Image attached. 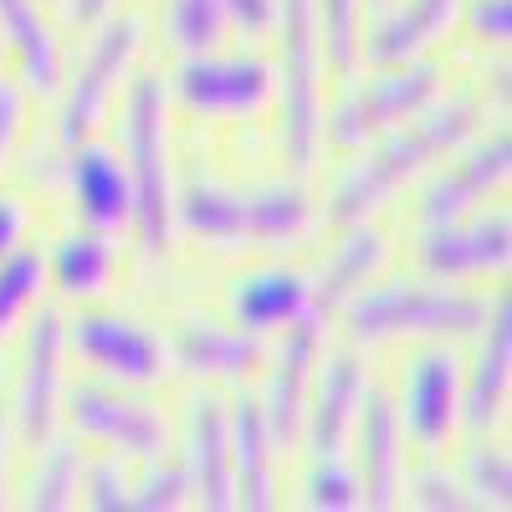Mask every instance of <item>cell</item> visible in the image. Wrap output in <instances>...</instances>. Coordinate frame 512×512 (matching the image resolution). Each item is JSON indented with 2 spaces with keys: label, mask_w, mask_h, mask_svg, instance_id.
Segmentation results:
<instances>
[{
  "label": "cell",
  "mask_w": 512,
  "mask_h": 512,
  "mask_svg": "<svg viewBox=\"0 0 512 512\" xmlns=\"http://www.w3.org/2000/svg\"><path fill=\"white\" fill-rule=\"evenodd\" d=\"M472 128H477V103H466V98H456V103H446V108H436V113H425L420 123H410L405 134H395L384 149H374L364 164L349 169V180L338 185L333 200H328V216H333L338 226L369 216L379 200H390V195H395L410 175H420L431 159L451 154L466 134H472Z\"/></svg>",
  "instance_id": "6da1fadb"
},
{
  "label": "cell",
  "mask_w": 512,
  "mask_h": 512,
  "mask_svg": "<svg viewBox=\"0 0 512 512\" xmlns=\"http://www.w3.org/2000/svg\"><path fill=\"white\" fill-rule=\"evenodd\" d=\"M123 144H128V216L139 226L144 262H159L175 231V200H169V164H164V93L154 77H139L123 108Z\"/></svg>",
  "instance_id": "7a4b0ae2"
},
{
  "label": "cell",
  "mask_w": 512,
  "mask_h": 512,
  "mask_svg": "<svg viewBox=\"0 0 512 512\" xmlns=\"http://www.w3.org/2000/svg\"><path fill=\"white\" fill-rule=\"evenodd\" d=\"M185 231L210 241H287L308 226V195L303 190H221V185H190L175 205Z\"/></svg>",
  "instance_id": "3957f363"
},
{
  "label": "cell",
  "mask_w": 512,
  "mask_h": 512,
  "mask_svg": "<svg viewBox=\"0 0 512 512\" xmlns=\"http://www.w3.org/2000/svg\"><path fill=\"white\" fill-rule=\"evenodd\" d=\"M492 313L487 297L456 292V287H379L349 303V328L359 344H379V338H400V333H472Z\"/></svg>",
  "instance_id": "277c9868"
},
{
  "label": "cell",
  "mask_w": 512,
  "mask_h": 512,
  "mask_svg": "<svg viewBox=\"0 0 512 512\" xmlns=\"http://www.w3.org/2000/svg\"><path fill=\"white\" fill-rule=\"evenodd\" d=\"M282 21V149L292 169H308L323 139V103H318V21L313 0H277Z\"/></svg>",
  "instance_id": "5b68a950"
},
{
  "label": "cell",
  "mask_w": 512,
  "mask_h": 512,
  "mask_svg": "<svg viewBox=\"0 0 512 512\" xmlns=\"http://www.w3.org/2000/svg\"><path fill=\"white\" fill-rule=\"evenodd\" d=\"M441 88V67L431 62H395V72H384L374 77L369 88H354L344 103H338L333 113V144H364L369 134H379V128H390V123H405L410 113H420L425 103L436 98Z\"/></svg>",
  "instance_id": "8992f818"
},
{
  "label": "cell",
  "mask_w": 512,
  "mask_h": 512,
  "mask_svg": "<svg viewBox=\"0 0 512 512\" xmlns=\"http://www.w3.org/2000/svg\"><path fill=\"white\" fill-rule=\"evenodd\" d=\"M134 52H139V21L134 16H118V21H108L98 31L93 52L82 57V67L72 77V93L62 103V144L67 149H77L93 134V123L103 118V108L113 98V82L123 77V67H128Z\"/></svg>",
  "instance_id": "52a82bcc"
},
{
  "label": "cell",
  "mask_w": 512,
  "mask_h": 512,
  "mask_svg": "<svg viewBox=\"0 0 512 512\" xmlns=\"http://www.w3.org/2000/svg\"><path fill=\"white\" fill-rule=\"evenodd\" d=\"M318 344H323V323L297 313L282 349H277V364H272V379H267V400H262V420H267V436L272 446H287L303 431V410H308V379L318 369Z\"/></svg>",
  "instance_id": "ba28073f"
},
{
  "label": "cell",
  "mask_w": 512,
  "mask_h": 512,
  "mask_svg": "<svg viewBox=\"0 0 512 512\" xmlns=\"http://www.w3.org/2000/svg\"><path fill=\"white\" fill-rule=\"evenodd\" d=\"M72 425L93 441H108L118 451H134L144 461H154L164 451V420L144 405V400H123L108 390H93V384H77L67 395Z\"/></svg>",
  "instance_id": "9c48e42d"
},
{
  "label": "cell",
  "mask_w": 512,
  "mask_h": 512,
  "mask_svg": "<svg viewBox=\"0 0 512 512\" xmlns=\"http://www.w3.org/2000/svg\"><path fill=\"white\" fill-rule=\"evenodd\" d=\"M512 256V226L507 216H477V221H441L425 231L420 262L436 277H472V272H497Z\"/></svg>",
  "instance_id": "30bf717a"
},
{
  "label": "cell",
  "mask_w": 512,
  "mask_h": 512,
  "mask_svg": "<svg viewBox=\"0 0 512 512\" xmlns=\"http://www.w3.org/2000/svg\"><path fill=\"white\" fill-rule=\"evenodd\" d=\"M180 98L200 113H251L272 93V72L251 57H190L180 67Z\"/></svg>",
  "instance_id": "8fae6325"
},
{
  "label": "cell",
  "mask_w": 512,
  "mask_h": 512,
  "mask_svg": "<svg viewBox=\"0 0 512 512\" xmlns=\"http://www.w3.org/2000/svg\"><path fill=\"white\" fill-rule=\"evenodd\" d=\"M57 384H62V318L41 313L26 338V364H21V390H16V415L21 436L41 441L57 420Z\"/></svg>",
  "instance_id": "7c38bea8"
},
{
  "label": "cell",
  "mask_w": 512,
  "mask_h": 512,
  "mask_svg": "<svg viewBox=\"0 0 512 512\" xmlns=\"http://www.w3.org/2000/svg\"><path fill=\"white\" fill-rule=\"evenodd\" d=\"M190 492L200 507L226 512L236 507V477H231V425L221 400H195L190 405Z\"/></svg>",
  "instance_id": "4fadbf2b"
},
{
  "label": "cell",
  "mask_w": 512,
  "mask_h": 512,
  "mask_svg": "<svg viewBox=\"0 0 512 512\" xmlns=\"http://www.w3.org/2000/svg\"><path fill=\"white\" fill-rule=\"evenodd\" d=\"M72 344L82 359H93L103 374L128 379V384H149L159 374V344L128 318L113 313H88L72 323Z\"/></svg>",
  "instance_id": "5bb4252c"
},
{
  "label": "cell",
  "mask_w": 512,
  "mask_h": 512,
  "mask_svg": "<svg viewBox=\"0 0 512 512\" xmlns=\"http://www.w3.org/2000/svg\"><path fill=\"white\" fill-rule=\"evenodd\" d=\"M456 410H461V374H456V359L431 349L420 354L405 374V425L420 446H441L456 425Z\"/></svg>",
  "instance_id": "9a60e30c"
},
{
  "label": "cell",
  "mask_w": 512,
  "mask_h": 512,
  "mask_svg": "<svg viewBox=\"0 0 512 512\" xmlns=\"http://www.w3.org/2000/svg\"><path fill=\"white\" fill-rule=\"evenodd\" d=\"M507 169H512V144H507V134H497V139H487V144H477L472 154H461V164H451L446 175L425 190V226H441V221H456V216H466L492 185H502L507 180Z\"/></svg>",
  "instance_id": "2e32d148"
},
{
  "label": "cell",
  "mask_w": 512,
  "mask_h": 512,
  "mask_svg": "<svg viewBox=\"0 0 512 512\" xmlns=\"http://www.w3.org/2000/svg\"><path fill=\"white\" fill-rule=\"evenodd\" d=\"M359 502L369 507H390L400 492V425H395V405L379 390H369V400H359Z\"/></svg>",
  "instance_id": "e0dca14e"
},
{
  "label": "cell",
  "mask_w": 512,
  "mask_h": 512,
  "mask_svg": "<svg viewBox=\"0 0 512 512\" xmlns=\"http://www.w3.org/2000/svg\"><path fill=\"white\" fill-rule=\"evenodd\" d=\"M359 400H364V369H359V359H349V354L333 359L323 369V379H318L313 405L303 410L318 456H338V451H344V436H349V425H354Z\"/></svg>",
  "instance_id": "ac0fdd59"
},
{
  "label": "cell",
  "mask_w": 512,
  "mask_h": 512,
  "mask_svg": "<svg viewBox=\"0 0 512 512\" xmlns=\"http://www.w3.org/2000/svg\"><path fill=\"white\" fill-rule=\"evenodd\" d=\"M482 328H487V338H482L472 384H466V425H472V431H487V425L502 415V400H507V379H512V308L497 303Z\"/></svg>",
  "instance_id": "d6986e66"
},
{
  "label": "cell",
  "mask_w": 512,
  "mask_h": 512,
  "mask_svg": "<svg viewBox=\"0 0 512 512\" xmlns=\"http://www.w3.org/2000/svg\"><path fill=\"white\" fill-rule=\"evenodd\" d=\"M67 180H72L77 210H82V216H88L98 231H113V226L128 221V175H123V164H118L108 149L77 144L72 159H67Z\"/></svg>",
  "instance_id": "ffe728a7"
},
{
  "label": "cell",
  "mask_w": 512,
  "mask_h": 512,
  "mask_svg": "<svg viewBox=\"0 0 512 512\" xmlns=\"http://www.w3.org/2000/svg\"><path fill=\"white\" fill-rule=\"evenodd\" d=\"M231 425V477H236V507L262 512L272 507V436L256 400H241L236 415H226Z\"/></svg>",
  "instance_id": "44dd1931"
},
{
  "label": "cell",
  "mask_w": 512,
  "mask_h": 512,
  "mask_svg": "<svg viewBox=\"0 0 512 512\" xmlns=\"http://www.w3.org/2000/svg\"><path fill=\"white\" fill-rule=\"evenodd\" d=\"M175 364L195 379H241L246 369L262 364V344H256V333L185 323V333L175 338Z\"/></svg>",
  "instance_id": "7402d4cb"
},
{
  "label": "cell",
  "mask_w": 512,
  "mask_h": 512,
  "mask_svg": "<svg viewBox=\"0 0 512 512\" xmlns=\"http://www.w3.org/2000/svg\"><path fill=\"white\" fill-rule=\"evenodd\" d=\"M384 262V241L369 231V226H359V231H349L344 236V246L333 251V262L323 267V277H318V287H308V318H318L323 328H328V318L349 303V297L369 282V272Z\"/></svg>",
  "instance_id": "603a6c76"
},
{
  "label": "cell",
  "mask_w": 512,
  "mask_h": 512,
  "mask_svg": "<svg viewBox=\"0 0 512 512\" xmlns=\"http://www.w3.org/2000/svg\"><path fill=\"white\" fill-rule=\"evenodd\" d=\"M451 16H456V0H400V6L369 31L364 52H369V62H379V67L410 62L441 26H451Z\"/></svg>",
  "instance_id": "cb8c5ba5"
},
{
  "label": "cell",
  "mask_w": 512,
  "mask_h": 512,
  "mask_svg": "<svg viewBox=\"0 0 512 512\" xmlns=\"http://www.w3.org/2000/svg\"><path fill=\"white\" fill-rule=\"evenodd\" d=\"M236 323L246 333H267V328H282L292 323L297 313L308 308V282L297 272H256L246 282H236Z\"/></svg>",
  "instance_id": "d4e9b609"
},
{
  "label": "cell",
  "mask_w": 512,
  "mask_h": 512,
  "mask_svg": "<svg viewBox=\"0 0 512 512\" xmlns=\"http://www.w3.org/2000/svg\"><path fill=\"white\" fill-rule=\"evenodd\" d=\"M0 36L16 47L21 72L36 93L57 88V47H52V31L41 21L36 0H0Z\"/></svg>",
  "instance_id": "484cf974"
},
{
  "label": "cell",
  "mask_w": 512,
  "mask_h": 512,
  "mask_svg": "<svg viewBox=\"0 0 512 512\" xmlns=\"http://www.w3.org/2000/svg\"><path fill=\"white\" fill-rule=\"evenodd\" d=\"M52 277L62 297H93L113 277V246L103 236H67L52 256Z\"/></svg>",
  "instance_id": "4316f807"
},
{
  "label": "cell",
  "mask_w": 512,
  "mask_h": 512,
  "mask_svg": "<svg viewBox=\"0 0 512 512\" xmlns=\"http://www.w3.org/2000/svg\"><path fill=\"white\" fill-rule=\"evenodd\" d=\"M169 36L175 47L200 57V52H216L221 36H226V11L216 0H169Z\"/></svg>",
  "instance_id": "83f0119b"
},
{
  "label": "cell",
  "mask_w": 512,
  "mask_h": 512,
  "mask_svg": "<svg viewBox=\"0 0 512 512\" xmlns=\"http://www.w3.org/2000/svg\"><path fill=\"white\" fill-rule=\"evenodd\" d=\"M41 292V256L36 251H6L0 256V333H6Z\"/></svg>",
  "instance_id": "f1b7e54d"
},
{
  "label": "cell",
  "mask_w": 512,
  "mask_h": 512,
  "mask_svg": "<svg viewBox=\"0 0 512 512\" xmlns=\"http://www.w3.org/2000/svg\"><path fill=\"white\" fill-rule=\"evenodd\" d=\"M313 21H318V41L328 47V62L349 72L359 52V0H313Z\"/></svg>",
  "instance_id": "f546056e"
},
{
  "label": "cell",
  "mask_w": 512,
  "mask_h": 512,
  "mask_svg": "<svg viewBox=\"0 0 512 512\" xmlns=\"http://www.w3.org/2000/svg\"><path fill=\"white\" fill-rule=\"evenodd\" d=\"M72 492H77V451H72V441H52L31 477V507H41V512L72 507Z\"/></svg>",
  "instance_id": "4dcf8cb0"
},
{
  "label": "cell",
  "mask_w": 512,
  "mask_h": 512,
  "mask_svg": "<svg viewBox=\"0 0 512 512\" xmlns=\"http://www.w3.org/2000/svg\"><path fill=\"white\" fill-rule=\"evenodd\" d=\"M466 492L482 507H507L512 502V466L497 446H477L466 456Z\"/></svg>",
  "instance_id": "1f68e13d"
},
{
  "label": "cell",
  "mask_w": 512,
  "mask_h": 512,
  "mask_svg": "<svg viewBox=\"0 0 512 512\" xmlns=\"http://www.w3.org/2000/svg\"><path fill=\"white\" fill-rule=\"evenodd\" d=\"M308 502L323 512H349L359 507V477L338 456H318V466L308 472Z\"/></svg>",
  "instance_id": "d6a6232c"
},
{
  "label": "cell",
  "mask_w": 512,
  "mask_h": 512,
  "mask_svg": "<svg viewBox=\"0 0 512 512\" xmlns=\"http://www.w3.org/2000/svg\"><path fill=\"white\" fill-rule=\"evenodd\" d=\"M190 492V477L180 472V466H149L139 492L128 497V507H144V512H175Z\"/></svg>",
  "instance_id": "836d02e7"
},
{
  "label": "cell",
  "mask_w": 512,
  "mask_h": 512,
  "mask_svg": "<svg viewBox=\"0 0 512 512\" xmlns=\"http://www.w3.org/2000/svg\"><path fill=\"white\" fill-rule=\"evenodd\" d=\"M410 502L415 507H431V512H461V507H472V497L461 492V482H451L446 472H420L410 482Z\"/></svg>",
  "instance_id": "e575fe53"
},
{
  "label": "cell",
  "mask_w": 512,
  "mask_h": 512,
  "mask_svg": "<svg viewBox=\"0 0 512 512\" xmlns=\"http://www.w3.org/2000/svg\"><path fill=\"white\" fill-rule=\"evenodd\" d=\"M88 502L103 507V512H123L128 507V492H123V477H118L113 461H98L88 472Z\"/></svg>",
  "instance_id": "d590c367"
},
{
  "label": "cell",
  "mask_w": 512,
  "mask_h": 512,
  "mask_svg": "<svg viewBox=\"0 0 512 512\" xmlns=\"http://www.w3.org/2000/svg\"><path fill=\"white\" fill-rule=\"evenodd\" d=\"M216 6L226 11V21H236L246 31H267L277 21V0H216Z\"/></svg>",
  "instance_id": "8d00e7d4"
},
{
  "label": "cell",
  "mask_w": 512,
  "mask_h": 512,
  "mask_svg": "<svg viewBox=\"0 0 512 512\" xmlns=\"http://www.w3.org/2000/svg\"><path fill=\"white\" fill-rule=\"evenodd\" d=\"M472 26H477V36H487V41H507V31H512V6H507V0H472Z\"/></svg>",
  "instance_id": "74e56055"
},
{
  "label": "cell",
  "mask_w": 512,
  "mask_h": 512,
  "mask_svg": "<svg viewBox=\"0 0 512 512\" xmlns=\"http://www.w3.org/2000/svg\"><path fill=\"white\" fill-rule=\"evenodd\" d=\"M16 123H21V93L11 88V82H0V159H6V149H11Z\"/></svg>",
  "instance_id": "f35d334b"
},
{
  "label": "cell",
  "mask_w": 512,
  "mask_h": 512,
  "mask_svg": "<svg viewBox=\"0 0 512 512\" xmlns=\"http://www.w3.org/2000/svg\"><path fill=\"white\" fill-rule=\"evenodd\" d=\"M21 226H26V210H21L16 200L0 195V256H6V251L21 241Z\"/></svg>",
  "instance_id": "ab89813d"
},
{
  "label": "cell",
  "mask_w": 512,
  "mask_h": 512,
  "mask_svg": "<svg viewBox=\"0 0 512 512\" xmlns=\"http://www.w3.org/2000/svg\"><path fill=\"white\" fill-rule=\"evenodd\" d=\"M103 11H108V0H67V21H77V26L82 21H98Z\"/></svg>",
  "instance_id": "60d3db41"
},
{
  "label": "cell",
  "mask_w": 512,
  "mask_h": 512,
  "mask_svg": "<svg viewBox=\"0 0 512 512\" xmlns=\"http://www.w3.org/2000/svg\"><path fill=\"white\" fill-rule=\"evenodd\" d=\"M0 451H6V425H0Z\"/></svg>",
  "instance_id": "b9f144b4"
}]
</instances>
